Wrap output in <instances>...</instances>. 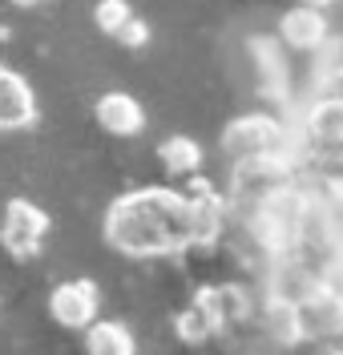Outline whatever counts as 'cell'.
I'll list each match as a JSON object with an SVG mask.
<instances>
[{
    "instance_id": "cell-13",
    "label": "cell",
    "mask_w": 343,
    "mask_h": 355,
    "mask_svg": "<svg viewBox=\"0 0 343 355\" xmlns=\"http://www.w3.org/2000/svg\"><path fill=\"white\" fill-rule=\"evenodd\" d=\"M303 125H307V137H343V97H335V93L319 97L307 110Z\"/></svg>"
},
{
    "instance_id": "cell-11",
    "label": "cell",
    "mask_w": 343,
    "mask_h": 355,
    "mask_svg": "<svg viewBox=\"0 0 343 355\" xmlns=\"http://www.w3.org/2000/svg\"><path fill=\"white\" fill-rule=\"evenodd\" d=\"M134 335H130V327H121V323H114V319H93L89 327H85V352L93 355H134Z\"/></svg>"
},
{
    "instance_id": "cell-14",
    "label": "cell",
    "mask_w": 343,
    "mask_h": 355,
    "mask_svg": "<svg viewBox=\"0 0 343 355\" xmlns=\"http://www.w3.org/2000/svg\"><path fill=\"white\" fill-rule=\"evenodd\" d=\"M158 157H161V166L170 170V174H194L198 166H202V146L194 141V137H166L158 146Z\"/></svg>"
},
{
    "instance_id": "cell-19",
    "label": "cell",
    "mask_w": 343,
    "mask_h": 355,
    "mask_svg": "<svg viewBox=\"0 0 343 355\" xmlns=\"http://www.w3.org/2000/svg\"><path fill=\"white\" fill-rule=\"evenodd\" d=\"M12 4H21V8H33V4H41V0H12Z\"/></svg>"
},
{
    "instance_id": "cell-1",
    "label": "cell",
    "mask_w": 343,
    "mask_h": 355,
    "mask_svg": "<svg viewBox=\"0 0 343 355\" xmlns=\"http://www.w3.org/2000/svg\"><path fill=\"white\" fill-rule=\"evenodd\" d=\"M105 243L130 259H158L194 246V198L178 190H130L105 210Z\"/></svg>"
},
{
    "instance_id": "cell-4",
    "label": "cell",
    "mask_w": 343,
    "mask_h": 355,
    "mask_svg": "<svg viewBox=\"0 0 343 355\" xmlns=\"http://www.w3.org/2000/svg\"><path fill=\"white\" fill-rule=\"evenodd\" d=\"M45 234H49V214L41 206H33L28 198H12L4 206L0 239H4V246H8L12 254H21V259L37 254V246H41Z\"/></svg>"
},
{
    "instance_id": "cell-2",
    "label": "cell",
    "mask_w": 343,
    "mask_h": 355,
    "mask_svg": "<svg viewBox=\"0 0 343 355\" xmlns=\"http://www.w3.org/2000/svg\"><path fill=\"white\" fill-rule=\"evenodd\" d=\"M222 154L230 162H247L263 154H287V125L271 113H243L222 130Z\"/></svg>"
},
{
    "instance_id": "cell-18",
    "label": "cell",
    "mask_w": 343,
    "mask_h": 355,
    "mask_svg": "<svg viewBox=\"0 0 343 355\" xmlns=\"http://www.w3.org/2000/svg\"><path fill=\"white\" fill-rule=\"evenodd\" d=\"M295 4H311V8H327V4H335V0H295Z\"/></svg>"
},
{
    "instance_id": "cell-9",
    "label": "cell",
    "mask_w": 343,
    "mask_h": 355,
    "mask_svg": "<svg viewBox=\"0 0 343 355\" xmlns=\"http://www.w3.org/2000/svg\"><path fill=\"white\" fill-rule=\"evenodd\" d=\"M263 331H267V339L279 343V347H295V343H303V319H299V307L291 303V299L271 295V303L263 307Z\"/></svg>"
},
{
    "instance_id": "cell-6",
    "label": "cell",
    "mask_w": 343,
    "mask_h": 355,
    "mask_svg": "<svg viewBox=\"0 0 343 355\" xmlns=\"http://www.w3.org/2000/svg\"><path fill=\"white\" fill-rule=\"evenodd\" d=\"M37 117V97L17 69L0 65V130H24Z\"/></svg>"
},
{
    "instance_id": "cell-10",
    "label": "cell",
    "mask_w": 343,
    "mask_h": 355,
    "mask_svg": "<svg viewBox=\"0 0 343 355\" xmlns=\"http://www.w3.org/2000/svg\"><path fill=\"white\" fill-rule=\"evenodd\" d=\"M307 162L311 174L319 178L327 190H343V137H307Z\"/></svg>"
},
{
    "instance_id": "cell-17",
    "label": "cell",
    "mask_w": 343,
    "mask_h": 355,
    "mask_svg": "<svg viewBox=\"0 0 343 355\" xmlns=\"http://www.w3.org/2000/svg\"><path fill=\"white\" fill-rule=\"evenodd\" d=\"M114 37H117L121 44H125V49H141V44L150 41V28L137 21V17H130V21H125V24H121V28L114 33Z\"/></svg>"
},
{
    "instance_id": "cell-7",
    "label": "cell",
    "mask_w": 343,
    "mask_h": 355,
    "mask_svg": "<svg viewBox=\"0 0 343 355\" xmlns=\"http://www.w3.org/2000/svg\"><path fill=\"white\" fill-rule=\"evenodd\" d=\"M279 41L287 49H319L327 41V17L323 8H311V4H295L283 21H279Z\"/></svg>"
},
{
    "instance_id": "cell-12",
    "label": "cell",
    "mask_w": 343,
    "mask_h": 355,
    "mask_svg": "<svg viewBox=\"0 0 343 355\" xmlns=\"http://www.w3.org/2000/svg\"><path fill=\"white\" fill-rule=\"evenodd\" d=\"M174 327H178V339H186V343H206V339L218 331L222 323H218L214 307L206 303L202 295H194V303H190V307L174 319Z\"/></svg>"
},
{
    "instance_id": "cell-16",
    "label": "cell",
    "mask_w": 343,
    "mask_h": 355,
    "mask_svg": "<svg viewBox=\"0 0 343 355\" xmlns=\"http://www.w3.org/2000/svg\"><path fill=\"white\" fill-rule=\"evenodd\" d=\"M130 17H134V12H130V4H125V0H101V4L93 8V21H97V28H101V33H109V37H114L117 28L130 21Z\"/></svg>"
},
{
    "instance_id": "cell-8",
    "label": "cell",
    "mask_w": 343,
    "mask_h": 355,
    "mask_svg": "<svg viewBox=\"0 0 343 355\" xmlns=\"http://www.w3.org/2000/svg\"><path fill=\"white\" fill-rule=\"evenodd\" d=\"M97 121H101V130L114 133V137H134L146 125V110L130 93H105L97 101Z\"/></svg>"
},
{
    "instance_id": "cell-5",
    "label": "cell",
    "mask_w": 343,
    "mask_h": 355,
    "mask_svg": "<svg viewBox=\"0 0 343 355\" xmlns=\"http://www.w3.org/2000/svg\"><path fill=\"white\" fill-rule=\"evenodd\" d=\"M49 311L53 319L69 327V331H85L93 319H97V287L93 283H61V287L49 295Z\"/></svg>"
},
{
    "instance_id": "cell-3",
    "label": "cell",
    "mask_w": 343,
    "mask_h": 355,
    "mask_svg": "<svg viewBox=\"0 0 343 355\" xmlns=\"http://www.w3.org/2000/svg\"><path fill=\"white\" fill-rule=\"evenodd\" d=\"M303 319V339H335L343 335V295L331 283H315L295 303Z\"/></svg>"
},
{
    "instance_id": "cell-15",
    "label": "cell",
    "mask_w": 343,
    "mask_h": 355,
    "mask_svg": "<svg viewBox=\"0 0 343 355\" xmlns=\"http://www.w3.org/2000/svg\"><path fill=\"white\" fill-rule=\"evenodd\" d=\"M319 279H323V275L307 270V266L287 263V266H279V275H274V295H279V299H291V303H299V299L315 287Z\"/></svg>"
}]
</instances>
